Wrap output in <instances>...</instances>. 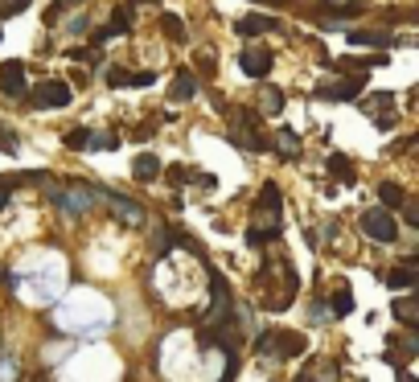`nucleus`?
<instances>
[{"label": "nucleus", "mask_w": 419, "mask_h": 382, "mask_svg": "<svg viewBox=\"0 0 419 382\" xmlns=\"http://www.w3.org/2000/svg\"><path fill=\"white\" fill-rule=\"evenodd\" d=\"M168 95H173V103L193 99V95H198V74H193V70H177V74H173V91H168Z\"/></svg>", "instance_id": "9"}, {"label": "nucleus", "mask_w": 419, "mask_h": 382, "mask_svg": "<svg viewBox=\"0 0 419 382\" xmlns=\"http://www.w3.org/2000/svg\"><path fill=\"white\" fill-rule=\"evenodd\" d=\"M25 4H29V0H0V9H4V13H21Z\"/></svg>", "instance_id": "35"}, {"label": "nucleus", "mask_w": 419, "mask_h": 382, "mask_svg": "<svg viewBox=\"0 0 419 382\" xmlns=\"http://www.w3.org/2000/svg\"><path fill=\"white\" fill-rule=\"evenodd\" d=\"M168 251H173V231H168V226H156V234H152V255L165 259Z\"/></svg>", "instance_id": "18"}, {"label": "nucleus", "mask_w": 419, "mask_h": 382, "mask_svg": "<svg viewBox=\"0 0 419 382\" xmlns=\"http://www.w3.org/2000/svg\"><path fill=\"white\" fill-rule=\"evenodd\" d=\"M271 50H259V46H251V50L238 54V66H243V74H251V79H268L271 74Z\"/></svg>", "instance_id": "6"}, {"label": "nucleus", "mask_w": 419, "mask_h": 382, "mask_svg": "<svg viewBox=\"0 0 419 382\" xmlns=\"http://www.w3.org/2000/svg\"><path fill=\"white\" fill-rule=\"evenodd\" d=\"M0 149H4V152H17V136H13V132H4V128H0Z\"/></svg>", "instance_id": "31"}, {"label": "nucleus", "mask_w": 419, "mask_h": 382, "mask_svg": "<svg viewBox=\"0 0 419 382\" xmlns=\"http://www.w3.org/2000/svg\"><path fill=\"white\" fill-rule=\"evenodd\" d=\"M70 58H74V62H83V66H91V70L103 62V54H99V50H70Z\"/></svg>", "instance_id": "25"}, {"label": "nucleus", "mask_w": 419, "mask_h": 382, "mask_svg": "<svg viewBox=\"0 0 419 382\" xmlns=\"http://www.w3.org/2000/svg\"><path fill=\"white\" fill-rule=\"evenodd\" d=\"M119 140L111 132H86V149H103V152H111Z\"/></svg>", "instance_id": "23"}, {"label": "nucleus", "mask_w": 419, "mask_h": 382, "mask_svg": "<svg viewBox=\"0 0 419 382\" xmlns=\"http://www.w3.org/2000/svg\"><path fill=\"white\" fill-rule=\"evenodd\" d=\"M259 107H263V116H280V107H284L280 86H263V91H259Z\"/></svg>", "instance_id": "16"}, {"label": "nucleus", "mask_w": 419, "mask_h": 382, "mask_svg": "<svg viewBox=\"0 0 419 382\" xmlns=\"http://www.w3.org/2000/svg\"><path fill=\"white\" fill-rule=\"evenodd\" d=\"M156 83V74L152 70H140V74H128V86H152Z\"/></svg>", "instance_id": "26"}, {"label": "nucleus", "mask_w": 419, "mask_h": 382, "mask_svg": "<svg viewBox=\"0 0 419 382\" xmlns=\"http://www.w3.org/2000/svg\"><path fill=\"white\" fill-rule=\"evenodd\" d=\"M136 9H156V0H132V4H128V13H136Z\"/></svg>", "instance_id": "37"}, {"label": "nucleus", "mask_w": 419, "mask_h": 382, "mask_svg": "<svg viewBox=\"0 0 419 382\" xmlns=\"http://www.w3.org/2000/svg\"><path fill=\"white\" fill-rule=\"evenodd\" d=\"M350 46H390V34H378V29H350Z\"/></svg>", "instance_id": "15"}, {"label": "nucleus", "mask_w": 419, "mask_h": 382, "mask_svg": "<svg viewBox=\"0 0 419 382\" xmlns=\"http://www.w3.org/2000/svg\"><path fill=\"white\" fill-rule=\"evenodd\" d=\"M329 173H333L337 181L353 185V165H350V161H345V156H341V152H333V156H329Z\"/></svg>", "instance_id": "17"}, {"label": "nucleus", "mask_w": 419, "mask_h": 382, "mask_svg": "<svg viewBox=\"0 0 419 382\" xmlns=\"http://www.w3.org/2000/svg\"><path fill=\"white\" fill-rule=\"evenodd\" d=\"M366 79H337V83H320L317 86V99H329V103H353L362 95Z\"/></svg>", "instance_id": "4"}, {"label": "nucleus", "mask_w": 419, "mask_h": 382, "mask_svg": "<svg viewBox=\"0 0 419 382\" xmlns=\"http://www.w3.org/2000/svg\"><path fill=\"white\" fill-rule=\"evenodd\" d=\"M378 206H383V210H399V206H407L403 185H395V181H383V185H378Z\"/></svg>", "instance_id": "11"}, {"label": "nucleus", "mask_w": 419, "mask_h": 382, "mask_svg": "<svg viewBox=\"0 0 419 382\" xmlns=\"http://www.w3.org/2000/svg\"><path fill=\"white\" fill-rule=\"evenodd\" d=\"M62 4H79V0H62Z\"/></svg>", "instance_id": "39"}, {"label": "nucleus", "mask_w": 419, "mask_h": 382, "mask_svg": "<svg viewBox=\"0 0 419 382\" xmlns=\"http://www.w3.org/2000/svg\"><path fill=\"white\" fill-rule=\"evenodd\" d=\"M304 353V333H276L271 337V358H296Z\"/></svg>", "instance_id": "8"}, {"label": "nucleus", "mask_w": 419, "mask_h": 382, "mask_svg": "<svg viewBox=\"0 0 419 382\" xmlns=\"http://www.w3.org/2000/svg\"><path fill=\"white\" fill-rule=\"evenodd\" d=\"M66 144L70 149H86V128H74V132L66 136Z\"/></svg>", "instance_id": "28"}, {"label": "nucleus", "mask_w": 419, "mask_h": 382, "mask_svg": "<svg viewBox=\"0 0 419 382\" xmlns=\"http://www.w3.org/2000/svg\"><path fill=\"white\" fill-rule=\"evenodd\" d=\"M198 66L206 70V74H210V70H214V54H210V50H201V54H198Z\"/></svg>", "instance_id": "33"}, {"label": "nucleus", "mask_w": 419, "mask_h": 382, "mask_svg": "<svg viewBox=\"0 0 419 382\" xmlns=\"http://www.w3.org/2000/svg\"><path fill=\"white\" fill-rule=\"evenodd\" d=\"M29 103H34V107H66L70 103V86L58 83V79H50V83H41V86L29 91Z\"/></svg>", "instance_id": "5"}, {"label": "nucleus", "mask_w": 419, "mask_h": 382, "mask_svg": "<svg viewBox=\"0 0 419 382\" xmlns=\"http://www.w3.org/2000/svg\"><path fill=\"white\" fill-rule=\"evenodd\" d=\"M255 206H259V210H268V214H280V189H276V185H263Z\"/></svg>", "instance_id": "19"}, {"label": "nucleus", "mask_w": 419, "mask_h": 382, "mask_svg": "<svg viewBox=\"0 0 419 382\" xmlns=\"http://www.w3.org/2000/svg\"><path fill=\"white\" fill-rule=\"evenodd\" d=\"M395 316H399L403 325H415L419 316H415V296H399L395 300Z\"/></svg>", "instance_id": "21"}, {"label": "nucleus", "mask_w": 419, "mask_h": 382, "mask_svg": "<svg viewBox=\"0 0 419 382\" xmlns=\"http://www.w3.org/2000/svg\"><path fill=\"white\" fill-rule=\"evenodd\" d=\"M0 95H25V62H0Z\"/></svg>", "instance_id": "7"}, {"label": "nucleus", "mask_w": 419, "mask_h": 382, "mask_svg": "<svg viewBox=\"0 0 419 382\" xmlns=\"http://www.w3.org/2000/svg\"><path fill=\"white\" fill-rule=\"evenodd\" d=\"M17 378V366L13 362H0V382H13Z\"/></svg>", "instance_id": "32"}, {"label": "nucleus", "mask_w": 419, "mask_h": 382, "mask_svg": "<svg viewBox=\"0 0 419 382\" xmlns=\"http://www.w3.org/2000/svg\"><path fill=\"white\" fill-rule=\"evenodd\" d=\"M161 29H165V37H168V41H181V37H185L181 17H173V13H165V17H161Z\"/></svg>", "instance_id": "24"}, {"label": "nucleus", "mask_w": 419, "mask_h": 382, "mask_svg": "<svg viewBox=\"0 0 419 382\" xmlns=\"http://www.w3.org/2000/svg\"><path fill=\"white\" fill-rule=\"evenodd\" d=\"M86 29H91V21H86V17H74V21H70V34H86Z\"/></svg>", "instance_id": "36"}, {"label": "nucleus", "mask_w": 419, "mask_h": 382, "mask_svg": "<svg viewBox=\"0 0 419 382\" xmlns=\"http://www.w3.org/2000/svg\"><path fill=\"white\" fill-rule=\"evenodd\" d=\"M329 304H333V313H337V316L353 313V292H350V288H337V292H333V300H329Z\"/></svg>", "instance_id": "22"}, {"label": "nucleus", "mask_w": 419, "mask_h": 382, "mask_svg": "<svg viewBox=\"0 0 419 382\" xmlns=\"http://www.w3.org/2000/svg\"><path fill=\"white\" fill-rule=\"evenodd\" d=\"M50 198L58 201V210L66 218H79L95 206V189L91 185H70V189H50Z\"/></svg>", "instance_id": "2"}, {"label": "nucleus", "mask_w": 419, "mask_h": 382, "mask_svg": "<svg viewBox=\"0 0 419 382\" xmlns=\"http://www.w3.org/2000/svg\"><path fill=\"white\" fill-rule=\"evenodd\" d=\"M95 201H103V206L111 210V218H116L119 226H140V222H144V206L132 201V198H119L111 189H95Z\"/></svg>", "instance_id": "1"}, {"label": "nucleus", "mask_w": 419, "mask_h": 382, "mask_svg": "<svg viewBox=\"0 0 419 382\" xmlns=\"http://www.w3.org/2000/svg\"><path fill=\"white\" fill-rule=\"evenodd\" d=\"M111 21H116L119 29H128V25H132V13H128V4H123V9H116V13H111Z\"/></svg>", "instance_id": "30"}, {"label": "nucleus", "mask_w": 419, "mask_h": 382, "mask_svg": "<svg viewBox=\"0 0 419 382\" xmlns=\"http://www.w3.org/2000/svg\"><path fill=\"white\" fill-rule=\"evenodd\" d=\"M156 173H161V161H156L152 152H140V156L132 161V177L136 181H152Z\"/></svg>", "instance_id": "13"}, {"label": "nucleus", "mask_w": 419, "mask_h": 382, "mask_svg": "<svg viewBox=\"0 0 419 382\" xmlns=\"http://www.w3.org/2000/svg\"><path fill=\"white\" fill-rule=\"evenodd\" d=\"M415 283V271L411 267H390L386 271V288H411Z\"/></svg>", "instance_id": "20"}, {"label": "nucleus", "mask_w": 419, "mask_h": 382, "mask_svg": "<svg viewBox=\"0 0 419 382\" xmlns=\"http://www.w3.org/2000/svg\"><path fill=\"white\" fill-rule=\"evenodd\" d=\"M271 144L280 149V156H284V161H296V156H301V136H296V132H288V128H280Z\"/></svg>", "instance_id": "12"}, {"label": "nucleus", "mask_w": 419, "mask_h": 382, "mask_svg": "<svg viewBox=\"0 0 419 382\" xmlns=\"http://www.w3.org/2000/svg\"><path fill=\"white\" fill-rule=\"evenodd\" d=\"M235 29H238V37H259V34H271L276 21L263 17V13H247L243 21H235Z\"/></svg>", "instance_id": "10"}, {"label": "nucleus", "mask_w": 419, "mask_h": 382, "mask_svg": "<svg viewBox=\"0 0 419 382\" xmlns=\"http://www.w3.org/2000/svg\"><path fill=\"white\" fill-rule=\"evenodd\" d=\"M362 231L374 238V243H395L399 238V222H395V210H383V206H374L362 214Z\"/></svg>", "instance_id": "3"}, {"label": "nucleus", "mask_w": 419, "mask_h": 382, "mask_svg": "<svg viewBox=\"0 0 419 382\" xmlns=\"http://www.w3.org/2000/svg\"><path fill=\"white\" fill-rule=\"evenodd\" d=\"M333 374H337L333 362H308V366H304V374L296 382H333Z\"/></svg>", "instance_id": "14"}, {"label": "nucleus", "mask_w": 419, "mask_h": 382, "mask_svg": "<svg viewBox=\"0 0 419 382\" xmlns=\"http://www.w3.org/2000/svg\"><path fill=\"white\" fill-rule=\"evenodd\" d=\"M325 4H329V9H350L353 0H325Z\"/></svg>", "instance_id": "38"}, {"label": "nucleus", "mask_w": 419, "mask_h": 382, "mask_svg": "<svg viewBox=\"0 0 419 382\" xmlns=\"http://www.w3.org/2000/svg\"><path fill=\"white\" fill-rule=\"evenodd\" d=\"M107 83H111V86H128V70L111 66V70H107Z\"/></svg>", "instance_id": "27"}, {"label": "nucleus", "mask_w": 419, "mask_h": 382, "mask_svg": "<svg viewBox=\"0 0 419 382\" xmlns=\"http://www.w3.org/2000/svg\"><path fill=\"white\" fill-rule=\"evenodd\" d=\"M165 177H168L173 185H181V181H185V169H181V165H173V169H165Z\"/></svg>", "instance_id": "34"}, {"label": "nucleus", "mask_w": 419, "mask_h": 382, "mask_svg": "<svg viewBox=\"0 0 419 382\" xmlns=\"http://www.w3.org/2000/svg\"><path fill=\"white\" fill-rule=\"evenodd\" d=\"M119 34H123V29H119L116 21H111V25H103L99 34H95V41H111V37H119Z\"/></svg>", "instance_id": "29"}]
</instances>
